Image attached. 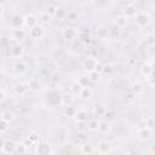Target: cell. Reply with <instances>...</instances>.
I'll return each mask as SVG.
<instances>
[{"label":"cell","instance_id":"cell-1","mask_svg":"<svg viewBox=\"0 0 155 155\" xmlns=\"http://www.w3.org/2000/svg\"><path fill=\"white\" fill-rule=\"evenodd\" d=\"M133 18H134V23L138 28H145L151 21V16L148 13V11H144V10L137 11V13Z\"/></svg>","mask_w":155,"mask_h":155},{"label":"cell","instance_id":"cell-2","mask_svg":"<svg viewBox=\"0 0 155 155\" xmlns=\"http://www.w3.org/2000/svg\"><path fill=\"white\" fill-rule=\"evenodd\" d=\"M111 149H113V147L109 140L101 139V140H98V143L94 147V153L98 155H108L111 151Z\"/></svg>","mask_w":155,"mask_h":155},{"label":"cell","instance_id":"cell-3","mask_svg":"<svg viewBox=\"0 0 155 155\" xmlns=\"http://www.w3.org/2000/svg\"><path fill=\"white\" fill-rule=\"evenodd\" d=\"M35 154L36 155H52L53 153V148L51 145L50 142H46V140H40L36 145H35Z\"/></svg>","mask_w":155,"mask_h":155},{"label":"cell","instance_id":"cell-4","mask_svg":"<svg viewBox=\"0 0 155 155\" xmlns=\"http://www.w3.org/2000/svg\"><path fill=\"white\" fill-rule=\"evenodd\" d=\"M8 28L11 30H18V29H24V21H23V16L15 13L10 17L8 21Z\"/></svg>","mask_w":155,"mask_h":155},{"label":"cell","instance_id":"cell-5","mask_svg":"<svg viewBox=\"0 0 155 155\" xmlns=\"http://www.w3.org/2000/svg\"><path fill=\"white\" fill-rule=\"evenodd\" d=\"M27 34H28V36H29L31 40H40V39H42L44 35H45V28H44V25L38 24V25H35V27L28 29Z\"/></svg>","mask_w":155,"mask_h":155},{"label":"cell","instance_id":"cell-6","mask_svg":"<svg viewBox=\"0 0 155 155\" xmlns=\"http://www.w3.org/2000/svg\"><path fill=\"white\" fill-rule=\"evenodd\" d=\"M16 142L13 139H4L2 140V144L0 147V151L5 155H11V154H15V149H16Z\"/></svg>","mask_w":155,"mask_h":155},{"label":"cell","instance_id":"cell-7","mask_svg":"<svg viewBox=\"0 0 155 155\" xmlns=\"http://www.w3.org/2000/svg\"><path fill=\"white\" fill-rule=\"evenodd\" d=\"M62 36L65 41H73L74 39L78 38V30L73 25H67L62 30Z\"/></svg>","mask_w":155,"mask_h":155},{"label":"cell","instance_id":"cell-8","mask_svg":"<svg viewBox=\"0 0 155 155\" xmlns=\"http://www.w3.org/2000/svg\"><path fill=\"white\" fill-rule=\"evenodd\" d=\"M98 63H99V61H97V58H94V57H87V58H85V61L82 62V68H84V70L88 74V73L96 70Z\"/></svg>","mask_w":155,"mask_h":155},{"label":"cell","instance_id":"cell-9","mask_svg":"<svg viewBox=\"0 0 155 155\" xmlns=\"http://www.w3.org/2000/svg\"><path fill=\"white\" fill-rule=\"evenodd\" d=\"M153 137V130H149L147 127H139L137 130V138L140 142H148Z\"/></svg>","mask_w":155,"mask_h":155},{"label":"cell","instance_id":"cell-10","mask_svg":"<svg viewBox=\"0 0 155 155\" xmlns=\"http://www.w3.org/2000/svg\"><path fill=\"white\" fill-rule=\"evenodd\" d=\"M140 75L144 76L145 79H151L153 78V73H154V65L151 62H144L139 69Z\"/></svg>","mask_w":155,"mask_h":155},{"label":"cell","instance_id":"cell-11","mask_svg":"<svg viewBox=\"0 0 155 155\" xmlns=\"http://www.w3.org/2000/svg\"><path fill=\"white\" fill-rule=\"evenodd\" d=\"M137 11H138L137 6H136L133 2H130V4L125 5V7L122 8V12H121V15H122V16H125L127 19H130V18H133V17L136 16Z\"/></svg>","mask_w":155,"mask_h":155},{"label":"cell","instance_id":"cell-12","mask_svg":"<svg viewBox=\"0 0 155 155\" xmlns=\"http://www.w3.org/2000/svg\"><path fill=\"white\" fill-rule=\"evenodd\" d=\"M10 54H11V57L19 59L24 54V47L21 44H15V45L10 46Z\"/></svg>","mask_w":155,"mask_h":155},{"label":"cell","instance_id":"cell-13","mask_svg":"<svg viewBox=\"0 0 155 155\" xmlns=\"http://www.w3.org/2000/svg\"><path fill=\"white\" fill-rule=\"evenodd\" d=\"M28 91H29L28 86L24 82H17V84L13 85V93L18 97H24Z\"/></svg>","mask_w":155,"mask_h":155},{"label":"cell","instance_id":"cell-14","mask_svg":"<svg viewBox=\"0 0 155 155\" xmlns=\"http://www.w3.org/2000/svg\"><path fill=\"white\" fill-rule=\"evenodd\" d=\"M39 142H40V136H39V133L35 132V131H31V132H29L27 139H25L23 143L29 148V147H31V145H36Z\"/></svg>","mask_w":155,"mask_h":155},{"label":"cell","instance_id":"cell-15","mask_svg":"<svg viewBox=\"0 0 155 155\" xmlns=\"http://www.w3.org/2000/svg\"><path fill=\"white\" fill-rule=\"evenodd\" d=\"M23 21H24V28H28V29H30V28H33V27H35V25L39 24V19L33 13L25 15L23 17Z\"/></svg>","mask_w":155,"mask_h":155},{"label":"cell","instance_id":"cell-16","mask_svg":"<svg viewBox=\"0 0 155 155\" xmlns=\"http://www.w3.org/2000/svg\"><path fill=\"white\" fill-rule=\"evenodd\" d=\"M27 31L24 29H18V30H11V35H10V40L16 41V44H19L21 41H23L25 39Z\"/></svg>","mask_w":155,"mask_h":155},{"label":"cell","instance_id":"cell-17","mask_svg":"<svg viewBox=\"0 0 155 155\" xmlns=\"http://www.w3.org/2000/svg\"><path fill=\"white\" fill-rule=\"evenodd\" d=\"M131 92L134 97H139L144 93V85L140 81H133L131 84Z\"/></svg>","mask_w":155,"mask_h":155},{"label":"cell","instance_id":"cell-18","mask_svg":"<svg viewBox=\"0 0 155 155\" xmlns=\"http://www.w3.org/2000/svg\"><path fill=\"white\" fill-rule=\"evenodd\" d=\"M94 35H96V38H97L98 40H102V41L109 40V30H108V28H105V27H103V25H101V27H98V28L96 29Z\"/></svg>","mask_w":155,"mask_h":155},{"label":"cell","instance_id":"cell-19","mask_svg":"<svg viewBox=\"0 0 155 155\" xmlns=\"http://www.w3.org/2000/svg\"><path fill=\"white\" fill-rule=\"evenodd\" d=\"M108 108L103 104V103H99V104H96L93 107V117H97V119H101L105 115Z\"/></svg>","mask_w":155,"mask_h":155},{"label":"cell","instance_id":"cell-20","mask_svg":"<svg viewBox=\"0 0 155 155\" xmlns=\"http://www.w3.org/2000/svg\"><path fill=\"white\" fill-rule=\"evenodd\" d=\"M74 103V97L70 94V93H62L59 94V104L63 105V107H69V105H73Z\"/></svg>","mask_w":155,"mask_h":155},{"label":"cell","instance_id":"cell-21","mask_svg":"<svg viewBox=\"0 0 155 155\" xmlns=\"http://www.w3.org/2000/svg\"><path fill=\"white\" fill-rule=\"evenodd\" d=\"M75 121L76 122H87V120L90 119V114L87 110H84V109H80V110H76V114H75Z\"/></svg>","mask_w":155,"mask_h":155},{"label":"cell","instance_id":"cell-22","mask_svg":"<svg viewBox=\"0 0 155 155\" xmlns=\"http://www.w3.org/2000/svg\"><path fill=\"white\" fill-rule=\"evenodd\" d=\"M27 69H28V65H27V63H25L24 61H18V62H16L15 65H13V70H15V73L18 74V75H23V74L27 71Z\"/></svg>","mask_w":155,"mask_h":155},{"label":"cell","instance_id":"cell-23","mask_svg":"<svg viewBox=\"0 0 155 155\" xmlns=\"http://www.w3.org/2000/svg\"><path fill=\"white\" fill-rule=\"evenodd\" d=\"M0 119L4 120V121H6V122H8V124H11V122L16 119V115H15V113H13L12 110L6 109V110H2V111H1Z\"/></svg>","mask_w":155,"mask_h":155},{"label":"cell","instance_id":"cell-24","mask_svg":"<svg viewBox=\"0 0 155 155\" xmlns=\"http://www.w3.org/2000/svg\"><path fill=\"white\" fill-rule=\"evenodd\" d=\"M82 86L78 82V81H75V82H73L71 85H70V87H69V93L73 96V97H79L80 96V93H81V91H82Z\"/></svg>","mask_w":155,"mask_h":155},{"label":"cell","instance_id":"cell-25","mask_svg":"<svg viewBox=\"0 0 155 155\" xmlns=\"http://www.w3.org/2000/svg\"><path fill=\"white\" fill-rule=\"evenodd\" d=\"M99 121H101V119L90 117L87 120V130L91 131V132H97L98 131V126H99Z\"/></svg>","mask_w":155,"mask_h":155},{"label":"cell","instance_id":"cell-26","mask_svg":"<svg viewBox=\"0 0 155 155\" xmlns=\"http://www.w3.org/2000/svg\"><path fill=\"white\" fill-rule=\"evenodd\" d=\"M80 150H81V153H82L84 155H93V154H94V145L91 144V143L85 142V143L81 144Z\"/></svg>","mask_w":155,"mask_h":155},{"label":"cell","instance_id":"cell-27","mask_svg":"<svg viewBox=\"0 0 155 155\" xmlns=\"http://www.w3.org/2000/svg\"><path fill=\"white\" fill-rule=\"evenodd\" d=\"M109 40H117L121 36V29H119L116 25H111L109 29Z\"/></svg>","mask_w":155,"mask_h":155},{"label":"cell","instance_id":"cell-28","mask_svg":"<svg viewBox=\"0 0 155 155\" xmlns=\"http://www.w3.org/2000/svg\"><path fill=\"white\" fill-rule=\"evenodd\" d=\"M154 126H155L154 117H153V116H145V117L142 119L139 127H147V128H149V130H153Z\"/></svg>","mask_w":155,"mask_h":155},{"label":"cell","instance_id":"cell-29","mask_svg":"<svg viewBox=\"0 0 155 155\" xmlns=\"http://www.w3.org/2000/svg\"><path fill=\"white\" fill-rule=\"evenodd\" d=\"M127 23H128V19L125 16H122L121 13L115 17V24L114 25H116L119 29H124L127 25Z\"/></svg>","mask_w":155,"mask_h":155},{"label":"cell","instance_id":"cell-30","mask_svg":"<svg viewBox=\"0 0 155 155\" xmlns=\"http://www.w3.org/2000/svg\"><path fill=\"white\" fill-rule=\"evenodd\" d=\"M111 130V125L110 122L105 121V120H101L99 121V126H98V132H101L102 134H107L109 133Z\"/></svg>","mask_w":155,"mask_h":155},{"label":"cell","instance_id":"cell-31","mask_svg":"<svg viewBox=\"0 0 155 155\" xmlns=\"http://www.w3.org/2000/svg\"><path fill=\"white\" fill-rule=\"evenodd\" d=\"M79 18H80V15H79V12H78L76 10H69V11L67 12V17H65V19H68V22H70V23H75V22L79 21Z\"/></svg>","mask_w":155,"mask_h":155},{"label":"cell","instance_id":"cell-32","mask_svg":"<svg viewBox=\"0 0 155 155\" xmlns=\"http://www.w3.org/2000/svg\"><path fill=\"white\" fill-rule=\"evenodd\" d=\"M27 86H28V90L30 91H38L40 87V81L38 78H30L27 82Z\"/></svg>","mask_w":155,"mask_h":155},{"label":"cell","instance_id":"cell-33","mask_svg":"<svg viewBox=\"0 0 155 155\" xmlns=\"http://www.w3.org/2000/svg\"><path fill=\"white\" fill-rule=\"evenodd\" d=\"M76 108L73 107V105H69V107H64L63 109V114L67 119H74L75 117V114H76Z\"/></svg>","mask_w":155,"mask_h":155},{"label":"cell","instance_id":"cell-34","mask_svg":"<svg viewBox=\"0 0 155 155\" xmlns=\"http://www.w3.org/2000/svg\"><path fill=\"white\" fill-rule=\"evenodd\" d=\"M52 18H53V17L50 16L46 11H42V12L40 13V17H39V24H41V25H44V24H48V23L51 22Z\"/></svg>","mask_w":155,"mask_h":155},{"label":"cell","instance_id":"cell-35","mask_svg":"<svg viewBox=\"0 0 155 155\" xmlns=\"http://www.w3.org/2000/svg\"><path fill=\"white\" fill-rule=\"evenodd\" d=\"M101 76H102V74L98 73L97 70H93V71H91V73L87 74V78H88V80H90L91 84H96V82H98V81L101 80Z\"/></svg>","mask_w":155,"mask_h":155},{"label":"cell","instance_id":"cell-36","mask_svg":"<svg viewBox=\"0 0 155 155\" xmlns=\"http://www.w3.org/2000/svg\"><path fill=\"white\" fill-rule=\"evenodd\" d=\"M28 151H29V148H28L23 142H21V143H17V144H16L15 154H17V155H22V154L28 153Z\"/></svg>","mask_w":155,"mask_h":155},{"label":"cell","instance_id":"cell-37","mask_svg":"<svg viewBox=\"0 0 155 155\" xmlns=\"http://www.w3.org/2000/svg\"><path fill=\"white\" fill-rule=\"evenodd\" d=\"M144 44L150 48V47H154V45H155V35H154V33H149V34H147L145 35V38H144Z\"/></svg>","mask_w":155,"mask_h":155},{"label":"cell","instance_id":"cell-38","mask_svg":"<svg viewBox=\"0 0 155 155\" xmlns=\"http://www.w3.org/2000/svg\"><path fill=\"white\" fill-rule=\"evenodd\" d=\"M67 12H68V10H65V8H63V7H57V10H56V13H54V18H57V19H65V17H67Z\"/></svg>","mask_w":155,"mask_h":155},{"label":"cell","instance_id":"cell-39","mask_svg":"<svg viewBox=\"0 0 155 155\" xmlns=\"http://www.w3.org/2000/svg\"><path fill=\"white\" fill-rule=\"evenodd\" d=\"M92 94H93V91H92V88H91V87H84L79 97H80V98H82V99H88V98H91V97H92Z\"/></svg>","mask_w":155,"mask_h":155},{"label":"cell","instance_id":"cell-40","mask_svg":"<svg viewBox=\"0 0 155 155\" xmlns=\"http://www.w3.org/2000/svg\"><path fill=\"white\" fill-rule=\"evenodd\" d=\"M113 71H114V67H113L111 64L107 63V64H103V65H102V71H101V74H104V75H111Z\"/></svg>","mask_w":155,"mask_h":155},{"label":"cell","instance_id":"cell-41","mask_svg":"<svg viewBox=\"0 0 155 155\" xmlns=\"http://www.w3.org/2000/svg\"><path fill=\"white\" fill-rule=\"evenodd\" d=\"M82 87H90V80H88V78H87V75H81L78 80H76Z\"/></svg>","mask_w":155,"mask_h":155},{"label":"cell","instance_id":"cell-42","mask_svg":"<svg viewBox=\"0 0 155 155\" xmlns=\"http://www.w3.org/2000/svg\"><path fill=\"white\" fill-rule=\"evenodd\" d=\"M75 130L78 131V133H84L85 131H87V122H76Z\"/></svg>","mask_w":155,"mask_h":155},{"label":"cell","instance_id":"cell-43","mask_svg":"<svg viewBox=\"0 0 155 155\" xmlns=\"http://www.w3.org/2000/svg\"><path fill=\"white\" fill-rule=\"evenodd\" d=\"M115 111L114 110H107V113H105V115L103 116V120H105V121H108V122H110V121H113L114 119H115Z\"/></svg>","mask_w":155,"mask_h":155},{"label":"cell","instance_id":"cell-44","mask_svg":"<svg viewBox=\"0 0 155 155\" xmlns=\"http://www.w3.org/2000/svg\"><path fill=\"white\" fill-rule=\"evenodd\" d=\"M0 47L1 48H10V38L2 36L0 39Z\"/></svg>","mask_w":155,"mask_h":155},{"label":"cell","instance_id":"cell-45","mask_svg":"<svg viewBox=\"0 0 155 155\" xmlns=\"http://www.w3.org/2000/svg\"><path fill=\"white\" fill-rule=\"evenodd\" d=\"M10 130V124L0 119V133H6Z\"/></svg>","mask_w":155,"mask_h":155},{"label":"cell","instance_id":"cell-46","mask_svg":"<svg viewBox=\"0 0 155 155\" xmlns=\"http://www.w3.org/2000/svg\"><path fill=\"white\" fill-rule=\"evenodd\" d=\"M56 10H57V6H56V5H53V4H50V5L46 7V10H45V11H46L50 16H52V17H53V16H54V13H56Z\"/></svg>","mask_w":155,"mask_h":155},{"label":"cell","instance_id":"cell-47","mask_svg":"<svg viewBox=\"0 0 155 155\" xmlns=\"http://www.w3.org/2000/svg\"><path fill=\"white\" fill-rule=\"evenodd\" d=\"M6 92L2 90V88H0V104H2L4 102H5V99H6Z\"/></svg>","mask_w":155,"mask_h":155},{"label":"cell","instance_id":"cell-48","mask_svg":"<svg viewBox=\"0 0 155 155\" xmlns=\"http://www.w3.org/2000/svg\"><path fill=\"white\" fill-rule=\"evenodd\" d=\"M4 13H5V6H4V4L0 2V18L4 16Z\"/></svg>","mask_w":155,"mask_h":155},{"label":"cell","instance_id":"cell-49","mask_svg":"<svg viewBox=\"0 0 155 155\" xmlns=\"http://www.w3.org/2000/svg\"><path fill=\"white\" fill-rule=\"evenodd\" d=\"M4 78H5V73H4L2 69H0V82L4 80Z\"/></svg>","mask_w":155,"mask_h":155},{"label":"cell","instance_id":"cell-50","mask_svg":"<svg viewBox=\"0 0 155 155\" xmlns=\"http://www.w3.org/2000/svg\"><path fill=\"white\" fill-rule=\"evenodd\" d=\"M150 154H151V155H154V145H153V144L150 145Z\"/></svg>","mask_w":155,"mask_h":155},{"label":"cell","instance_id":"cell-51","mask_svg":"<svg viewBox=\"0 0 155 155\" xmlns=\"http://www.w3.org/2000/svg\"><path fill=\"white\" fill-rule=\"evenodd\" d=\"M22 155H30V154H29V151H28V153H24V154H22Z\"/></svg>","mask_w":155,"mask_h":155},{"label":"cell","instance_id":"cell-52","mask_svg":"<svg viewBox=\"0 0 155 155\" xmlns=\"http://www.w3.org/2000/svg\"><path fill=\"white\" fill-rule=\"evenodd\" d=\"M1 144H2V139H0V147H1Z\"/></svg>","mask_w":155,"mask_h":155},{"label":"cell","instance_id":"cell-53","mask_svg":"<svg viewBox=\"0 0 155 155\" xmlns=\"http://www.w3.org/2000/svg\"><path fill=\"white\" fill-rule=\"evenodd\" d=\"M125 155H130V154H125Z\"/></svg>","mask_w":155,"mask_h":155},{"label":"cell","instance_id":"cell-54","mask_svg":"<svg viewBox=\"0 0 155 155\" xmlns=\"http://www.w3.org/2000/svg\"><path fill=\"white\" fill-rule=\"evenodd\" d=\"M0 114H1V110H0Z\"/></svg>","mask_w":155,"mask_h":155}]
</instances>
